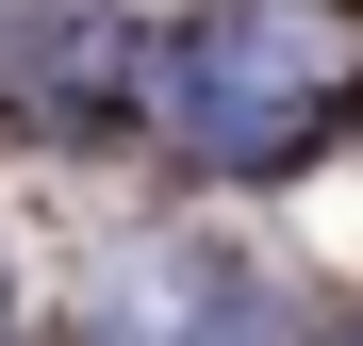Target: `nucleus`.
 I'll list each match as a JSON object with an SVG mask.
<instances>
[{
  "label": "nucleus",
  "instance_id": "obj_1",
  "mask_svg": "<svg viewBox=\"0 0 363 346\" xmlns=\"http://www.w3.org/2000/svg\"><path fill=\"white\" fill-rule=\"evenodd\" d=\"M363 115V0H215L165 50V132L199 165H297Z\"/></svg>",
  "mask_w": 363,
  "mask_h": 346
},
{
  "label": "nucleus",
  "instance_id": "obj_2",
  "mask_svg": "<svg viewBox=\"0 0 363 346\" xmlns=\"http://www.w3.org/2000/svg\"><path fill=\"white\" fill-rule=\"evenodd\" d=\"M215 297H231V280L182 264V248L165 264H116L99 280V346H215Z\"/></svg>",
  "mask_w": 363,
  "mask_h": 346
}]
</instances>
